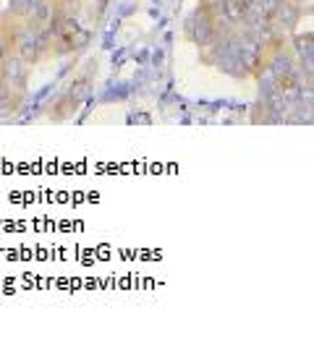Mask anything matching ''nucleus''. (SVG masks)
Listing matches in <instances>:
<instances>
[{
	"mask_svg": "<svg viewBox=\"0 0 314 350\" xmlns=\"http://www.w3.org/2000/svg\"><path fill=\"white\" fill-rule=\"evenodd\" d=\"M94 76H97V60H90V63L68 81V87L63 89L58 97L47 105V118L55 120V123L71 120V118L76 116V110L87 103L92 87H94Z\"/></svg>",
	"mask_w": 314,
	"mask_h": 350,
	"instance_id": "nucleus-1",
	"label": "nucleus"
},
{
	"mask_svg": "<svg viewBox=\"0 0 314 350\" xmlns=\"http://www.w3.org/2000/svg\"><path fill=\"white\" fill-rule=\"evenodd\" d=\"M8 53L18 55L24 63H29L31 68L45 63V53H42V44H40V37H37V24L31 18H27L14 31V37L8 40Z\"/></svg>",
	"mask_w": 314,
	"mask_h": 350,
	"instance_id": "nucleus-2",
	"label": "nucleus"
},
{
	"mask_svg": "<svg viewBox=\"0 0 314 350\" xmlns=\"http://www.w3.org/2000/svg\"><path fill=\"white\" fill-rule=\"evenodd\" d=\"M183 37L196 47H205L215 37V14L196 5L194 11L183 18Z\"/></svg>",
	"mask_w": 314,
	"mask_h": 350,
	"instance_id": "nucleus-3",
	"label": "nucleus"
},
{
	"mask_svg": "<svg viewBox=\"0 0 314 350\" xmlns=\"http://www.w3.org/2000/svg\"><path fill=\"white\" fill-rule=\"evenodd\" d=\"M29 76H31V66L29 63H24L18 55L5 53V55L0 58V79H3L11 89L27 92V89H29Z\"/></svg>",
	"mask_w": 314,
	"mask_h": 350,
	"instance_id": "nucleus-4",
	"label": "nucleus"
},
{
	"mask_svg": "<svg viewBox=\"0 0 314 350\" xmlns=\"http://www.w3.org/2000/svg\"><path fill=\"white\" fill-rule=\"evenodd\" d=\"M252 0H223V8H220V16L231 27H241L244 24V16L249 11Z\"/></svg>",
	"mask_w": 314,
	"mask_h": 350,
	"instance_id": "nucleus-5",
	"label": "nucleus"
},
{
	"mask_svg": "<svg viewBox=\"0 0 314 350\" xmlns=\"http://www.w3.org/2000/svg\"><path fill=\"white\" fill-rule=\"evenodd\" d=\"M212 68H218L220 73H225V76H231V79H246V73H244V68H241V60H239V53L236 50H228V53H223L220 58L215 60V66Z\"/></svg>",
	"mask_w": 314,
	"mask_h": 350,
	"instance_id": "nucleus-6",
	"label": "nucleus"
},
{
	"mask_svg": "<svg viewBox=\"0 0 314 350\" xmlns=\"http://www.w3.org/2000/svg\"><path fill=\"white\" fill-rule=\"evenodd\" d=\"M24 103H27V92L11 89V92L0 100V118H16L24 110Z\"/></svg>",
	"mask_w": 314,
	"mask_h": 350,
	"instance_id": "nucleus-7",
	"label": "nucleus"
},
{
	"mask_svg": "<svg viewBox=\"0 0 314 350\" xmlns=\"http://www.w3.org/2000/svg\"><path fill=\"white\" fill-rule=\"evenodd\" d=\"M87 0H53V18H63V16H79L84 14Z\"/></svg>",
	"mask_w": 314,
	"mask_h": 350,
	"instance_id": "nucleus-8",
	"label": "nucleus"
},
{
	"mask_svg": "<svg viewBox=\"0 0 314 350\" xmlns=\"http://www.w3.org/2000/svg\"><path fill=\"white\" fill-rule=\"evenodd\" d=\"M34 8H37V0H8L5 14H11L14 18H21V21H27V18H31Z\"/></svg>",
	"mask_w": 314,
	"mask_h": 350,
	"instance_id": "nucleus-9",
	"label": "nucleus"
},
{
	"mask_svg": "<svg viewBox=\"0 0 314 350\" xmlns=\"http://www.w3.org/2000/svg\"><path fill=\"white\" fill-rule=\"evenodd\" d=\"M254 79H257V87H259V100H265L267 94H272L278 89V79H275V73L270 71L267 66H262Z\"/></svg>",
	"mask_w": 314,
	"mask_h": 350,
	"instance_id": "nucleus-10",
	"label": "nucleus"
},
{
	"mask_svg": "<svg viewBox=\"0 0 314 350\" xmlns=\"http://www.w3.org/2000/svg\"><path fill=\"white\" fill-rule=\"evenodd\" d=\"M249 120H252L254 126H278V118L270 113V107L265 105V100H257L254 107H252Z\"/></svg>",
	"mask_w": 314,
	"mask_h": 350,
	"instance_id": "nucleus-11",
	"label": "nucleus"
},
{
	"mask_svg": "<svg viewBox=\"0 0 314 350\" xmlns=\"http://www.w3.org/2000/svg\"><path fill=\"white\" fill-rule=\"evenodd\" d=\"M50 18H53V0H37V8L31 14V21L37 27H47Z\"/></svg>",
	"mask_w": 314,
	"mask_h": 350,
	"instance_id": "nucleus-12",
	"label": "nucleus"
},
{
	"mask_svg": "<svg viewBox=\"0 0 314 350\" xmlns=\"http://www.w3.org/2000/svg\"><path fill=\"white\" fill-rule=\"evenodd\" d=\"M92 42V31L87 27H79L74 31V37H71V44H74V53H81V50H87Z\"/></svg>",
	"mask_w": 314,
	"mask_h": 350,
	"instance_id": "nucleus-13",
	"label": "nucleus"
},
{
	"mask_svg": "<svg viewBox=\"0 0 314 350\" xmlns=\"http://www.w3.org/2000/svg\"><path fill=\"white\" fill-rule=\"evenodd\" d=\"M254 5H259L262 11L267 16H272L275 11H278V5H280V0H254Z\"/></svg>",
	"mask_w": 314,
	"mask_h": 350,
	"instance_id": "nucleus-14",
	"label": "nucleus"
},
{
	"mask_svg": "<svg viewBox=\"0 0 314 350\" xmlns=\"http://www.w3.org/2000/svg\"><path fill=\"white\" fill-rule=\"evenodd\" d=\"M199 8H205L209 14H218L223 8V0H199Z\"/></svg>",
	"mask_w": 314,
	"mask_h": 350,
	"instance_id": "nucleus-15",
	"label": "nucleus"
},
{
	"mask_svg": "<svg viewBox=\"0 0 314 350\" xmlns=\"http://www.w3.org/2000/svg\"><path fill=\"white\" fill-rule=\"evenodd\" d=\"M8 92H11V87H8V84H5V81H3V79H0V100H3V97H5V94H8Z\"/></svg>",
	"mask_w": 314,
	"mask_h": 350,
	"instance_id": "nucleus-16",
	"label": "nucleus"
},
{
	"mask_svg": "<svg viewBox=\"0 0 314 350\" xmlns=\"http://www.w3.org/2000/svg\"><path fill=\"white\" fill-rule=\"evenodd\" d=\"M5 53H8V50H5V42H3V37H0V58H3Z\"/></svg>",
	"mask_w": 314,
	"mask_h": 350,
	"instance_id": "nucleus-17",
	"label": "nucleus"
},
{
	"mask_svg": "<svg viewBox=\"0 0 314 350\" xmlns=\"http://www.w3.org/2000/svg\"><path fill=\"white\" fill-rule=\"evenodd\" d=\"M252 3H254V0H252Z\"/></svg>",
	"mask_w": 314,
	"mask_h": 350,
	"instance_id": "nucleus-18",
	"label": "nucleus"
}]
</instances>
